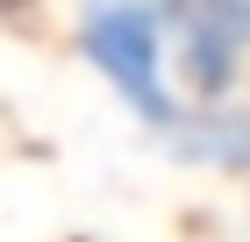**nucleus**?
<instances>
[{"instance_id": "obj_1", "label": "nucleus", "mask_w": 250, "mask_h": 242, "mask_svg": "<svg viewBox=\"0 0 250 242\" xmlns=\"http://www.w3.org/2000/svg\"><path fill=\"white\" fill-rule=\"evenodd\" d=\"M79 43L93 57V72L172 143L186 114L165 93V15H150V7H86L79 15Z\"/></svg>"}, {"instance_id": "obj_2", "label": "nucleus", "mask_w": 250, "mask_h": 242, "mask_svg": "<svg viewBox=\"0 0 250 242\" xmlns=\"http://www.w3.org/2000/svg\"><path fill=\"white\" fill-rule=\"evenodd\" d=\"M179 43H186V86L193 93H222L236 78V57L250 50V7H172L165 15Z\"/></svg>"}, {"instance_id": "obj_3", "label": "nucleus", "mask_w": 250, "mask_h": 242, "mask_svg": "<svg viewBox=\"0 0 250 242\" xmlns=\"http://www.w3.org/2000/svg\"><path fill=\"white\" fill-rule=\"evenodd\" d=\"M172 157H193V164H222V171H250V114L243 107H200L179 121Z\"/></svg>"}]
</instances>
